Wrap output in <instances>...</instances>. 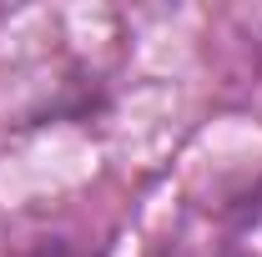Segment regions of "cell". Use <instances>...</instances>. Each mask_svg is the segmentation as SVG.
Segmentation results:
<instances>
[{"label": "cell", "mask_w": 262, "mask_h": 257, "mask_svg": "<svg viewBox=\"0 0 262 257\" xmlns=\"http://www.w3.org/2000/svg\"><path fill=\"white\" fill-rule=\"evenodd\" d=\"M157 257H262V172L192 202Z\"/></svg>", "instance_id": "cell-1"}, {"label": "cell", "mask_w": 262, "mask_h": 257, "mask_svg": "<svg viewBox=\"0 0 262 257\" xmlns=\"http://www.w3.org/2000/svg\"><path fill=\"white\" fill-rule=\"evenodd\" d=\"M0 257H91V247L76 237H31L20 247H5Z\"/></svg>", "instance_id": "cell-2"}, {"label": "cell", "mask_w": 262, "mask_h": 257, "mask_svg": "<svg viewBox=\"0 0 262 257\" xmlns=\"http://www.w3.org/2000/svg\"><path fill=\"white\" fill-rule=\"evenodd\" d=\"M0 20H5V10H0Z\"/></svg>", "instance_id": "cell-3"}]
</instances>
